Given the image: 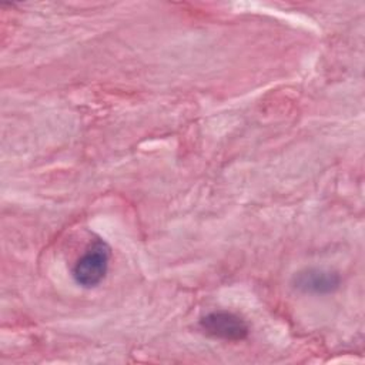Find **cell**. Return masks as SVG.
Instances as JSON below:
<instances>
[{
  "label": "cell",
  "mask_w": 365,
  "mask_h": 365,
  "mask_svg": "<svg viewBox=\"0 0 365 365\" xmlns=\"http://www.w3.org/2000/svg\"><path fill=\"white\" fill-rule=\"evenodd\" d=\"M108 261H110L108 245L101 240L94 241L87 247L84 254L74 264L73 267L74 281L84 288H91L98 285L107 274Z\"/></svg>",
  "instance_id": "obj_1"
},
{
  "label": "cell",
  "mask_w": 365,
  "mask_h": 365,
  "mask_svg": "<svg viewBox=\"0 0 365 365\" xmlns=\"http://www.w3.org/2000/svg\"><path fill=\"white\" fill-rule=\"evenodd\" d=\"M201 329L217 339L241 341L247 338L250 328L237 314L228 311H214L200 319Z\"/></svg>",
  "instance_id": "obj_2"
},
{
  "label": "cell",
  "mask_w": 365,
  "mask_h": 365,
  "mask_svg": "<svg viewBox=\"0 0 365 365\" xmlns=\"http://www.w3.org/2000/svg\"><path fill=\"white\" fill-rule=\"evenodd\" d=\"M341 284V278L336 272L325 268L309 267L298 271L292 278V285L305 294H331Z\"/></svg>",
  "instance_id": "obj_3"
}]
</instances>
